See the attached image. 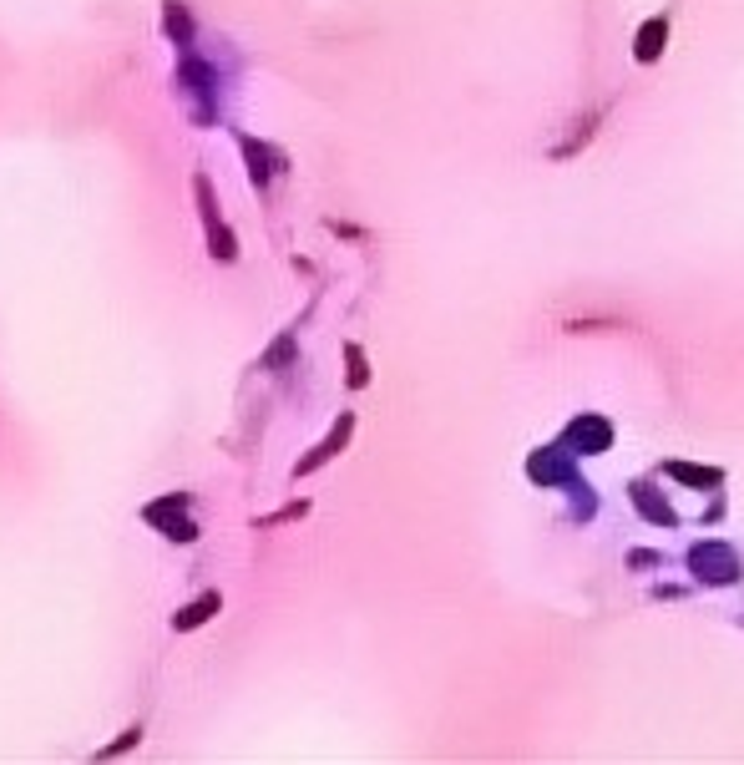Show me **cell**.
<instances>
[{"instance_id":"6da1fadb","label":"cell","mask_w":744,"mask_h":765,"mask_svg":"<svg viewBox=\"0 0 744 765\" xmlns=\"http://www.w3.org/2000/svg\"><path fill=\"white\" fill-rule=\"evenodd\" d=\"M147 522H162V527H168V538H178V543H193V538H198V527L183 517V502H178V497L152 502V507H147Z\"/></svg>"},{"instance_id":"3957f363","label":"cell","mask_w":744,"mask_h":765,"mask_svg":"<svg viewBox=\"0 0 744 765\" xmlns=\"http://www.w3.org/2000/svg\"><path fill=\"white\" fill-rule=\"evenodd\" d=\"M664 36H669L664 21H648L643 36H638V61H653V56H658V41H664Z\"/></svg>"},{"instance_id":"7a4b0ae2","label":"cell","mask_w":744,"mask_h":765,"mask_svg":"<svg viewBox=\"0 0 744 765\" xmlns=\"http://www.w3.org/2000/svg\"><path fill=\"white\" fill-rule=\"evenodd\" d=\"M208 614H218V593H203V598H198L193 608H183V614H178L173 624H178V629H198V624H203Z\"/></svg>"},{"instance_id":"277c9868","label":"cell","mask_w":744,"mask_h":765,"mask_svg":"<svg viewBox=\"0 0 744 765\" xmlns=\"http://www.w3.org/2000/svg\"><path fill=\"white\" fill-rule=\"evenodd\" d=\"M674 477H684V482H694V487H709V482H719L714 472H694V467H674Z\"/></svg>"},{"instance_id":"5b68a950","label":"cell","mask_w":744,"mask_h":765,"mask_svg":"<svg viewBox=\"0 0 744 765\" xmlns=\"http://www.w3.org/2000/svg\"><path fill=\"white\" fill-rule=\"evenodd\" d=\"M350 365H355L350 370V386H365V360H360V350H350Z\"/></svg>"}]
</instances>
